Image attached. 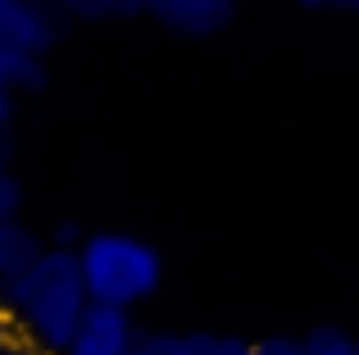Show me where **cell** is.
I'll use <instances>...</instances> for the list:
<instances>
[{"mask_svg":"<svg viewBox=\"0 0 359 355\" xmlns=\"http://www.w3.org/2000/svg\"><path fill=\"white\" fill-rule=\"evenodd\" d=\"M0 305L14 314L18 337L27 347L46 355H64L82 314L91 310L87 287H82V274H78V255L55 246L41 250L32 260V269H23L18 278H9L0 287Z\"/></svg>","mask_w":359,"mask_h":355,"instance_id":"cell-1","label":"cell"},{"mask_svg":"<svg viewBox=\"0 0 359 355\" xmlns=\"http://www.w3.org/2000/svg\"><path fill=\"white\" fill-rule=\"evenodd\" d=\"M73 255H78V274L91 305L132 314V305L155 296L159 283H164L159 250L150 241L132 237V232H87Z\"/></svg>","mask_w":359,"mask_h":355,"instance_id":"cell-2","label":"cell"},{"mask_svg":"<svg viewBox=\"0 0 359 355\" xmlns=\"http://www.w3.org/2000/svg\"><path fill=\"white\" fill-rule=\"evenodd\" d=\"M60 36H64L60 9L32 5V0H0V46H5V51L41 60Z\"/></svg>","mask_w":359,"mask_h":355,"instance_id":"cell-3","label":"cell"},{"mask_svg":"<svg viewBox=\"0 0 359 355\" xmlns=\"http://www.w3.org/2000/svg\"><path fill=\"white\" fill-rule=\"evenodd\" d=\"M146 18H155L164 32L182 36V41H210L232 27L237 5L232 0H150Z\"/></svg>","mask_w":359,"mask_h":355,"instance_id":"cell-4","label":"cell"},{"mask_svg":"<svg viewBox=\"0 0 359 355\" xmlns=\"http://www.w3.org/2000/svg\"><path fill=\"white\" fill-rule=\"evenodd\" d=\"M141 328L132 323L128 310H109V305H91L82 314L78 333H73L64 355H132Z\"/></svg>","mask_w":359,"mask_h":355,"instance_id":"cell-5","label":"cell"},{"mask_svg":"<svg viewBox=\"0 0 359 355\" xmlns=\"http://www.w3.org/2000/svg\"><path fill=\"white\" fill-rule=\"evenodd\" d=\"M41 250H46L41 237H36L23 219L0 223V287H5L9 278H18L23 269H32V260L41 255Z\"/></svg>","mask_w":359,"mask_h":355,"instance_id":"cell-6","label":"cell"},{"mask_svg":"<svg viewBox=\"0 0 359 355\" xmlns=\"http://www.w3.org/2000/svg\"><path fill=\"white\" fill-rule=\"evenodd\" d=\"M60 18L64 23H128V18H146V0H64Z\"/></svg>","mask_w":359,"mask_h":355,"instance_id":"cell-7","label":"cell"},{"mask_svg":"<svg viewBox=\"0 0 359 355\" xmlns=\"http://www.w3.org/2000/svg\"><path fill=\"white\" fill-rule=\"evenodd\" d=\"M41 87H46L41 60L0 46V91H5V96H18V91H41Z\"/></svg>","mask_w":359,"mask_h":355,"instance_id":"cell-8","label":"cell"},{"mask_svg":"<svg viewBox=\"0 0 359 355\" xmlns=\"http://www.w3.org/2000/svg\"><path fill=\"white\" fill-rule=\"evenodd\" d=\"M205 337L210 333H187V337H177V333H141L132 355H201Z\"/></svg>","mask_w":359,"mask_h":355,"instance_id":"cell-9","label":"cell"},{"mask_svg":"<svg viewBox=\"0 0 359 355\" xmlns=\"http://www.w3.org/2000/svg\"><path fill=\"white\" fill-rule=\"evenodd\" d=\"M300 355H359V342L346 328L323 323V328H314L309 337H300Z\"/></svg>","mask_w":359,"mask_h":355,"instance_id":"cell-10","label":"cell"},{"mask_svg":"<svg viewBox=\"0 0 359 355\" xmlns=\"http://www.w3.org/2000/svg\"><path fill=\"white\" fill-rule=\"evenodd\" d=\"M18 210H23V182L9 169H0V223L18 219Z\"/></svg>","mask_w":359,"mask_h":355,"instance_id":"cell-11","label":"cell"},{"mask_svg":"<svg viewBox=\"0 0 359 355\" xmlns=\"http://www.w3.org/2000/svg\"><path fill=\"white\" fill-rule=\"evenodd\" d=\"M250 355H300V342L296 337H264L250 347Z\"/></svg>","mask_w":359,"mask_h":355,"instance_id":"cell-12","label":"cell"},{"mask_svg":"<svg viewBox=\"0 0 359 355\" xmlns=\"http://www.w3.org/2000/svg\"><path fill=\"white\" fill-rule=\"evenodd\" d=\"M201 355H250V347L237 337H205V351Z\"/></svg>","mask_w":359,"mask_h":355,"instance_id":"cell-13","label":"cell"},{"mask_svg":"<svg viewBox=\"0 0 359 355\" xmlns=\"http://www.w3.org/2000/svg\"><path fill=\"white\" fill-rule=\"evenodd\" d=\"M82 246V228L78 223H60L55 228V250H78Z\"/></svg>","mask_w":359,"mask_h":355,"instance_id":"cell-14","label":"cell"},{"mask_svg":"<svg viewBox=\"0 0 359 355\" xmlns=\"http://www.w3.org/2000/svg\"><path fill=\"white\" fill-rule=\"evenodd\" d=\"M18 323H14V314L5 310V305H0V351H9V347H18Z\"/></svg>","mask_w":359,"mask_h":355,"instance_id":"cell-15","label":"cell"},{"mask_svg":"<svg viewBox=\"0 0 359 355\" xmlns=\"http://www.w3.org/2000/svg\"><path fill=\"white\" fill-rule=\"evenodd\" d=\"M305 9H323V14H359L355 0H305Z\"/></svg>","mask_w":359,"mask_h":355,"instance_id":"cell-16","label":"cell"},{"mask_svg":"<svg viewBox=\"0 0 359 355\" xmlns=\"http://www.w3.org/2000/svg\"><path fill=\"white\" fill-rule=\"evenodd\" d=\"M9 123H14V96L0 91V133H9Z\"/></svg>","mask_w":359,"mask_h":355,"instance_id":"cell-17","label":"cell"},{"mask_svg":"<svg viewBox=\"0 0 359 355\" xmlns=\"http://www.w3.org/2000/svg\"><path fill=\"white\" fill-rule=\"evenodd\" d=\"M9 155H14V142H9V133H0V169H9Z\"/></svg>","mask_w":359,"mask_h":355,"instance_id":"cell-18","label":"cell"},{"mask_svg":"<svg viewBox=\"0 0 359 355\" xmlns=\"http://www.w3.org/2000/svg\"><path fill=\"white\" fill-rule=\"evenodd\" d=\"M0 355H46V351H36V347H27V342H18V347H9V351H0Z\"/></svg>","mask_w":359,"mask_h":355,"instance_id":"cell-19","label":"cell"}]
</instances>
